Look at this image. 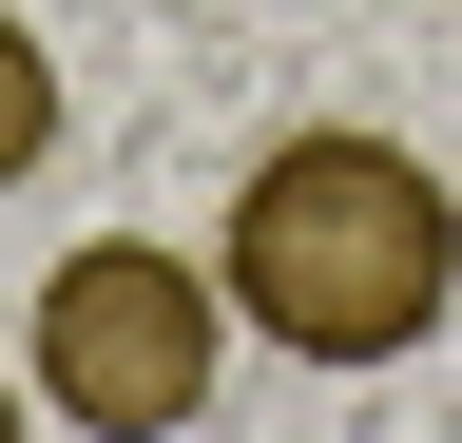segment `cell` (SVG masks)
Returning <instances> with one entry per match:
<instances>
[{"mask_svg": "<svg viewBox=\"0 0 462 443\" xmlns=\"http://www.w3.org/2000/svg\"><path fill=\"white\" fill-rule=\"evenodd\" d=\"M39 154H58V39H39V20H0V193H20Z\"/></svg>", "mask_w": 462, "mask_h": 443, "instance_id": "3957f363", "label": "cell"}, {"mask_svg": "<svg viewBox=\"0 0 462 443\" xmlns=\"http://www.w3.org/2000/svg\"><path fill=\"white\" fill-rule=\"evenodd\" d=\"M0 443H39V424H20V385H0Z\"/></svg>", "mask_w": 462, "mask_h": 443, "instance_id": "277c9868", "label": "cell"}, {"mask_svg": "<svg viewBox=\"0 0 462 443\" xmlns=\"http://www.w3.org/2000/svg\"><path fill=\"white\" fill-rule=\"evenodd\" d=\"M39 405L97 424V443H173L212 424V366H231V290L212 251H154V232H78L39 270V328H20Z\"/></svg>", "mask_w": 462, "mask_h": 443, "instance_id": "7a4b0ae2", "label": "cell"}, {"mask_svg": "<svg viewBox=\"0 0 462 443\" xmlns=\"http://www.w3.org/2000/svg\"><path fill=\"white\" fill-rule=\"evenodd\" d=\"M212 290H231V328H270L289 366H404L462 309V193L404 135H346V116L270 135L251 174H231Z\"/></svg>", "mask_w": 462, "mask_h": 443, "instance_id": "6da1fadb", "label": "cell"}]
</instances>
